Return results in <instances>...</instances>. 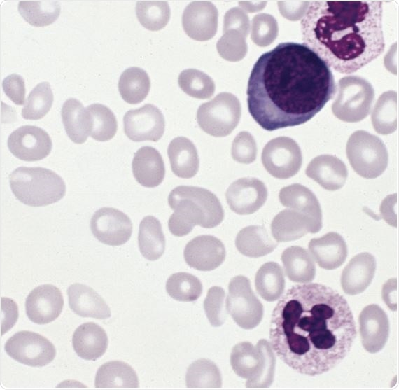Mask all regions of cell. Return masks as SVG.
<instances>
[{"mask_svg": "<svg viewBox=\"0 0 399 390\" xmlns=\"http://www.w3.org/2000/svg\"><path fill=\"white\" fill-rule=\"evenodd\" d=\"M135 12L141 25L150 31L164 28L171 15L169 5L164 1H139L136 4Z\"/></svg>", "mask_w": 399, "mask_h": 390, "instance_id": "40", "label": "cell"}, {"mask_svg": "<svg viewBox=\"0 0 399 390\" xmlns=\"http://www.w3.org/2000/svg\"><path fill=\"white\" fill-rule=\"evenodd\" d=\"M261 160L267 172L279 179L293 176L302 164L299 145L288 137H278L269 141L263 148Z\"/></svg>", "mask_w": 399, "mask_h": 390, "instance_id": "11", "label": "cell"}, {"mask_svg": "<svg viewBox=\"0 0 399 390\" xmlns=\"http://www.w3.org/2000/svg\"><path fill=\"white\" fill-rule=\"evenodd\" d=\"M183 255L190 267L200 271H211L223 263L226 251L218 238L203 235L195 237L186 244Z\"/></svg>", "mask_w": 399, "mask_h": 390, "instance_id": "19", "label": "cell"}, {"mask_svg": "<svg viewBox=\"0 0 399 390\" xmlns=\"http://www.w3.org/2000/svg\"><path fill=\"white\" fill-rule=\"evenodd\" d=\"M9 183L15 197L31 207L55 203L66 192L64 180L55 172L44 167H18L10 174Z\"/></svg>", "mask_w": 399, "mask_h": 390, "instance_id": "5", "label": "cell"}, {"mask_svg": "<svg viewBox=\"0 0 399 390\" xmlns=\"http://www.w3.org/2000/svg\"><path fill=\"white\" fill-rule=\"evenodd\" d=\"M225 197L232 211L239 215H248L264 205L267 198V189L258 179L241 178L230 185Z\"/></svg>", "mask_w": 399, "mask_h": 390, "instance_id": "16", "label": "cell"}, {"mask_svg": "<svg viewBox=\"0 0 399 390\" xmlns=\"http://www.w3.org/2000/svg\"><path fill=\"white\" fill-rule=\"evenodd\" d=\"M218 12L210 1H192L184 9L182 25L191 39L204 41L213 38L218 28Z\"/></svg>", "mask_w": 399, "mask_h": 390, "instance_id": "18", "label": "cell"}, {"mask_svg": "<svg viewBox=\"0 0 399 390\" xmlns=\"http://www.w3.org/2000/svg\"><path fill=\"white\" fill-rule=\"evenodd\" d=\"M241 104L230 92H220L211 100L200 106L197 121L206 133L216 137L229 135L239 124Z\"/></svg>", "mask_w": 399, "mask_h": 390, "instance_id": "9", "label": "cell"}, {"mask_svg": "<svg viewBox=\"0 0 399 390\" xmlns=\"http://www.w3.org/2000/svg\"><path fill=\"white\" fill-rule=\"evenodd\" d=\"M2 87L6 96L17 105H22L24 102L25 85L23 78L17 74L6 76Z\"/></svg>", "mask_w": 399, "mask_h": 390, "instance_id": "50", "label": "cell"}, {"mask_svg": "<svg viewBox=\"0 0 399 390\" xmlns=\"http://www.w3.org/2000/svg\"><path fill=\"white\" fill-rule=\"evenodd\" d=\"M382 298L392 310L396 309V281L395 279L388 280L384 284Z\"/></svg>", "mask_w": 399, "mask_h": 390, "instance_id": "53", "label": "cell"}, {"mask_svg": "<svg viewBox=\"0 0 399 390\" xmlns=\"http://www.w3.org/2000/svg\"><path fill=\"white\" fill-rule=\"evenodd\" d=\"M231 155L239 163L253 162L257 155V145L253 135L246 131L237 134L232 141Z\"/></svg>", "mask_w": 399, "mask_h": 390, "instance_id": "48", "label": "cell"}, {"mask_svg": "<svg viewBox=\"0 0 399 390\" xmlns=\"http://www.w3.org/2000/svg\"><path fill=\"white\" fill-rule=\"evenodd\" d=\"M150 87L147 72L137 67L125 69L118 81V90L122 98L131 104L141 102L148 95Z\"/></svg>", "mask_w": 399, "mask_h": 390, "instance_id": "36", "label": "cell"}, {"mask_svg": "<svg viewBox=\"0 0 399 390\" xmlns=\"http://www.w3.org/2000/svg\"><path fill=\"white\" fill-rule=\"evenodd\" d=\"M69 305L77 315L105 319L111 316V310L104 300L92 288L81 284H73L67 289Z\"/></svg>", "mask_w": 399, "mask_h": 390, "instance_id": "26", "label": "cell"}, {"mask_svg": "<svg viewBox=\"0 0 399 390\" xmlns=\"http://www.w3.org/2000/svg\"><path fill=\"white\" fill-rule=\"evenodd\" d=\"M337 91L328 65L303 43L284 42L262 54L248 81V109L264 130L304 124Z\"/></svg>", "mask_w": 399, "mask_h": 390, "instance_id": "2", "label": "cell"}, {"mask_svg": "<svg viewBox=\"0 0 399 390\" xmlns=\"http://www.w3.org/2000/svg\"><path fill=\"white\" fill-rule=\"evenodd\" d=\"M305 173L328 190L341 188L348 176V170L344 162L335 155L328 154L313 158L307 165Z\"/></svg>", "mask_w": 399, "mask_h": 390, "instance_id": "21", "label": "cell"}, {"mask_svg": "<svg viewBox=\"0 0 399 390\" xmlns=\"http://www.w3.org/2000/svg\"><path fill=\"white\" fill-rule=\"evenodd\" d=\"M235 246L241 254L258 258L272 253L276 248L277 243L264 226L249 225L239 232Z\"/></svg>", "mask_w": 399, "mask_h": 390, "instance_id": "31", "label": "cell"}, {"mask_svg": "<svg viewBox=\"0 0 399 390\" xmlns=\"http://www.w3.org/2000/svg\"><path fill=\"white\" fill-rule=\"evenodd\" d=\"M167 154L173 173L178 177L190 179L198 172L200 159L194 144L185 137L172 140Z\"/></svg>", "mask_w": 399, "mask_h": 390, "instance_id": "29", "label": "cell"}, {"mask_svg": "<svg viewBox=\"0 0 399 390\" xmlns=\"http://www.w3.org/2000/svg\"><path fill=\"white\" fill-rule=\"evenodd\" d=\"M255 286L257 292L265 300H277L283 295L285 288L281 267L275 262L263 264L255 274Z\"/></svg>", "mask_w": 399, "mask_h": 390, "instance_id": "35", "label": "cell"}, {"mask_svg": "<svg viewBox=\"0 0 399 390\" xmlns=\"http://www.w3.org/2000/svg\"><path fill=\"white\" fill-rule=\"evenodd\" d=\"M371 121L374 130L380 134H390L396 130L397 94L394 90L380 95L372 109Z\"/></svg>", "mask_w": 399, "mask_h": 390, "instance_id": "37", "label": "cell"}, {"mask_svg": "<svg viewBox=\"0 0 399 390\" xmlns=\"http://www.w3.org/2000/svg\"><path fill=\"white\" fill-rule=\"evenodd\" d=\"M91 117L90 136L99 141L111 139L117 131V120L113 111L106 106L94 103L86 107Z\"/></svg>", "mask_w": 399, "mask_h": 390, "instance_id": "42", "label": "cell"}, {"mask_svg": "<svg viewBox=\"0 0 399 390\" xmlns=\"http://www.w3.org/2000/svg\"><path fill=\"white\" fill-rule=\"evenodd\" d=\"M90 229L100 242L109 246H120L130 239L132 223L122 211L113 207H102L92 216Z\"/></svg>", "mask_w": 399, "mask_h": 390, "instance_id": "13", "label": "cell"}, {"mask_svg": "<svg viewBox=\"0 0 399 390\" xmlns=\"http://www.w3.org/2000/svg\"><path fill=\"white\" fill-rule=\"evenodd\" d=\"M178 83L185 93L197 99H209L215 92L213 79L204 72L195 69L181 71Z\"/></svg>", "mask_w": 399, "mask_h": 390, "instance_id": "44", "label": "cell"}, {"mask_svg": "<svg viewBox=\"0 0 399 390\" xmlns=\"http://www.w3.org/2000/svg\"><path fill=\"white\" fill-rule=\"evenodd\" d=\"M223 32L236 30L246 38L250 32V21L246 13L239 7H233L224 15Z\"/></svg>", "mask_w": 399, "mask_h": 390, "instance_id": "49", "label": "cell"}, {"mask_svg": "<svg viewBox=\"0 0 399 390\" xmlns=\"http://www.w3.org/2000/svg\"><path fill=\"white\" fill-rule=\"evenodd\" d=\"M168 203L174 211L169 217L168 227L176 237L188 235L195 225L216 227L225 216L216 195L201 187L177 186L170 192Z\"/></svg>", "mask_w": 399, "mask_h": 390, "instance_id": "4", "label": "cell"}, {"mask_svg": "<svg viewBox=\"0 0 399 390\" xmlns=\"http://www.w3.org/2000/svg\"><path fill=\"white\" fill-rule=\"evenodd\" d=\"M132 166L135 179L144 187L155 188L164 178V160L160 152L153 147H141L134 153Z\"/></svg>", "mask_w": 399, "mask_h": 390, "instance_id": "25", "label": "cell"}, {"mask_svg": "<svg viewBox=\"0 0 399 390\" xmlns=\"http://www.w3.org/2000/svg\"><path fill=\"white\" fill-rule=\"evenodd\" d=\"M64 305L61 291L54 285L43 284L34 288L27 295L25 310L33 323L47 324L60 314Z\"/></svg>", "mask_w": 399, "mask_h": 390, "instance_id": "17", "label": "cell"}, {"mask_svg": "<svg viewBox=\"0 0 399 390\" xmlns=\"http://www.w3.org/2000/svg\"><path fill=\"white\" fill-rule=\"evenodd\" d=\"M138 242L140 252L145 258L153 261L162 256L165 249V237L158 218L147 216L141 220Z\"/></svg>", "mask_w": 399, "mask_h": 390, "instance_id": "34", "label": "cell"}, {"mask_svg": "<svg viewBox=\"0 0 399 390\" xmlns=\"http://www.w3.org/2000/svg\"><path fill=\"white\" fill-rule=\"evenodd\" d=\"M166 291L176 300L193 302L202 295V284L197 277L190 273L178 272L167 279Z\"/></svg>", "mask_w": 399, "mask_h": 390, "instance_id": "41", "label": "cell"}, {"mask_svg": "<svg viewBox=\"0 0 399 390\" xmlns=\"http://www.w3.org/2000/svg\"><path fill=\"white\" fill-rule=\"evenodd\" d=\"M347 158L354 170L365 179H375L386 169L388 154L380 138L365 130H357L349 138Z\"/></svg>", "mask_w": 399, "mask_h": 390, "instance_id": "7", "label": "cell"}, {"mask_svg": "<svg viewBox=\"0 0 399 390\" xmlns=\"http://www.w3.org/2000/svg\"><path fill=\"white\" fill-rule=\"evenodd\" d=\"M226 310L241 328H255L262 321L263 306L253 293L249 279L242 275L233 277L228 286Z\"/></svg>", "mask_w": 399, "mask_h": 390, "instance_id": "10", "label": "cell"}, {"mask_svg": "<svg viewBox=\"0 0 399 390\" xmlns=\"http://www.w3.org/2000/svg\"><path fill=\"white\" fill-rule=\"evenodd\" d=\"M186 382L188 388H220L222 377L220 370L213 361L201 358L188 367Z\"/></svg>", "mask_w": 399, "mask_h": 390, "instance_id": "39", "label": "cell"}, {"mask_svg": "<svg viewBox=\"0 0 399 390\" xmlns=\"http://www.w3.org/2000/svg\"><path fill=\"white\" fill-rule=\"evenodd\" d=\"M374 98V88L366 79L358 76L343 77L338 81L332 111L342 121L357 123L369 115Z\"/></svg>", "mask_w": 399, "mask_h": 390, "instance_id": "8", "label": "cell"}, {"mask_svg": "<svg viewBox=\"0 0 399 390\" xmlns=\"http://www.w3.org/2000/svg\"><path fill=\"white\" fill-rule=\"evenodd\" d=\"M286 277L297 283L311 282L316 275V265L309 253L303 247L286 248L281 257Z\"/></svg>", "mask_w": 399, "mask_h": 390, "instance_id": "32", "label": "cell"}, {"mask_svg": "<svg viewBox=\"0 0 399 390\" xmlns=\"http://www.w3.org/2000/svg\"><path fill=\"white\" fill-rule=\"evenodd\" d=\"M266 1H240L239 4L246 12L254 13L262 10L266 6Z\"/></svg>", "mask_w": 399, "mask_h": 390, "instance_id": "55", "label": "cell"}, {"mask_svg": "<svg viewBox=\"0 0 399 390\" xmlns=\"http://www.w3.org/2000/svg\"><path fill=\"white\" fill-rule=\"evenodd\" d=\"M18 317V308L16 303L8 298H1V335L10 330Z\"/></svg>", "mask_w": 399, "mask_h": 390, "instance_id": "52", "label": "cell"}, {"mask_svg": "<svg viewBox=\"0 0 399 390\" xmlns=\"http://www.w3.org/2000/svg\"><path fill=\"white\" fill-rule=\"evenodd\" d=\"M382 1H312L301 21L304 44L329 67L349 74L381 55Z\"/></svg>", "mask_w": 399, "mask_h": 390, "instance_id": "3", "label": "cell"}, {"mask_svg": "<svg viewBox=\"0 0 399 390\" xmlns=\"http://www.w3.org/2000/svg\"><path fill=\"white\" fill-rule=\"evenodd\" d=\"M278 33L277 21L272 15L260 13L253 18L251 38L257 46H270L276 39Z\"/></svg>", "mask_w": 399, "mask_h": 390, "instance_id": "46", "label": "cell"}, {"mask_svg": "<svg viewBox=\"0 0 399 390\" xmlns=\"http://www.w3.org/2000/svg\"><path fill=\"white\" fill-rule=\"evenodd\" d=\"M96 388H137L138 377L134 370L120 361H111L102 365L97 371Z\"/></svg>", "mask_w": 399, "mask_h": 390, "instance_id": "33", "label": "cell"}, {"mask_svg": "<svg viewBox=\"0 0 399 390\" xmlns=\"http://www.w3.org/2000/svg\"><path fill=\"white\" fill-rule=\"evenodd\" d=\"M320 230L307 216L292 209L280 211L271 223L272 236L278 242L296 240L308 232L316 233Z\"/></svg>", "mask_w": 399, "mask_h": 390, "instance_id": "23", "label": "cell"}, {"mask_svg": "<svg viewBox=\"0 0 399 390\" xmlns=\"http://www.w3.org/2000/svg\"><path fill=\"white\" fill-rule=\"evenodd\" d=\"M4 349L14 360L32 367L48 365L56 354L50 341L37 333L29 330L15 333L5 343Z\"/></svg>", "mask_w": 399, "mask_h": 390, "instance_id": "12", "label": "cell"}, {"mask_svg": "<svg viewBox=\"0 0 399 390\" xmlns=\"http://www.w3.org/2000/svg\"><path fill=\"white\" fill-rule=\"evenodd\" d=\"M280 202L285 207L307 216L320 229L322 228V211L315 194L299 183H294L281 189Z\"/></svg>", "mask_w": 399, "mask_h": 390, "instance_id": "28", "label": "cell"}, {"mask_svg": "<svg viewBox=\"0 0 399 390\" xmlns=\"http://www.w3.org/2000/svg\"><path fill=\"white\" fill-rule=\"evenodd\" d=\"M7 144L15 157L29 162L45 158L52 149V140L48 134L34 125H23L12 132Z\"/></svg>", "mask_w": 399, "mask_h": 390, "instance_id": "15", "label": "cell"}, {"mask_svg": "<svg viewBox=\"0 0 399 390\" xmlns=\"http://www.w3.org/2000/svg\"><path fill=\"white\" fill-rule=\"evenodd\" d=\"M230 364L236 375L247 379L248 388H267L273 382L276 357L271 343L265 339L260 340L256 346L249 342L236 344Z\"/></svg>", "mask_w": 399, "mask_h": 390, "instance_id": "6", "label": "cell"}, {"mask_svg": "<svg viewBox=\"0 0 399 390\" xmlns=\"http://www.w3.org/2000/svg\"><path fill=\"white\" fill-rule=\"evenodd\" d=\"M359 332L364 349L371 354L385 346L389 335V321L385 312L376 304L363 309L358 317Z\"/></svg>", "mask_w": 399, "mask_h": 390, "instance_id": "20", "label": "cell"}, {"mask_svg": "<svg viewBox=\"0 0 399 390\" xmlns=\"http://www.w3.org/2000/svg\"><path fill=\"white\" fill-rule=\"evenodd\" d=\"M53 102V95L48 82L37 84L29 92L21 111L26 120H38L50 111Z\"/></svg>", "mask_w": 399, "mask_h": 390, "instance_id": "43", "label": "cell"}, {"mask_svg": "<svg viewBox=\"0 0 399 390\" xmlns=\"http://www.w3.org/2000/svg\"><path fill=\"white\" fill-rule=\"evenodd\" d=\"M62 120L69 139L76 144L84 143L90 134L91 117L80 101L66 99L61 109Z\"/></svg>", "mask_w": 399, "mask_h": 390, "instance_id": "30", "label": "cell"}, {"mask_svg": "<svg viewBox=\"0 0 399 390\" xmlns=\"http://www.w3.org/2000/svg\"><path fill=\"white\" fill-rule=\"evenodd\" d=\"M225 293L220 286H213L207 292L204 301V309L211 326L218 327L222 326L227 317V310L225 307L224 300Z\"/></svg>", "mask_w": 399, "mask_h": 390, "instance_id": "47", "label": "cell"}, {"mask_svg": "<svg viewBox=\"0 0 399 390\" xmlns=\"http://www.w3.org/2000/svg\"><path fill=\"white\" fill-rule=\"evenodd\" d=\"M123 124L126 136L134 141H158L165 128L162 113L151 104L127 111L123 117Z\"/></svg>", "mask_w": 399, "mask_h": 390, "instance_id": "14", "label": "cell"}, {"mask_svg": "<svg viewBox=\"0 0 399 390\" xmlns=\"http://www.w3.org/2000/svg\"><path fill=\"white\" fill-rule=\"evenodd\" d=\"M308 248L318 266L329 270L340 267L346 260L348 254L345 240L335 232L312 239Z\"/></svg>", "mask_w": 399, "mask_h": 390, "instance_id": "24", "label": "cell"}, {"mask_svg": "<svg viewBox=\"0 0 399 390\" xmlns=\"http://www.w3.org/2000/svg\"><path fill=\"white\" fill-rule=\"evenodd\" d=\"M356 335L345 298L317 283L290 287L272 315L270 338L274 351L302 375H319L335 368L350 351Z\"/></svg>", "mask_w": 399, "mask_h": 390, "instance_id": "1", "label": "cell"}, {"mask_svg": "<svg viewBox=\"0 0 399 390\" xmlns=\"http://www.w3.org/2000/svg\"><path fill=\"white\" fill-rule=\"evenodd\" d=\"M397 60L396 43H394L384 57V65L386 68L393 74H396Z\"/></svg>", "mask_w": 399, "mask_h": 390, "instance_id": "54", "label": "cell"}, {"mask_svg": "<svg viewBox=\"0 0 399 390\" xmlns=\"http://www.w3.org/2000/svg\"><path fill=\"white\" fill-rule=\"evenodd\" d=\"M108 344V336L105 330L93 322L80 325L72 337V346L75 352L85 360L95 361L102 356Z\"/></svg>", "mask_w": 399, "mask_h": 390, "instance_id": "27", "label": "cell"}, {"mask_svg": "<svg viewBox=\"0 0 399 390\" xmlns=\"http://www.w3.org/2000/svg\"><path fill=\"white\" fill-rule=\"evenodd\" d=\"M376 270V260L363 252L353 257L344 268L341 286L345 293L354 295L363 292L371 284Z\"/></svg>", "mask_w": 399, "mask_h": 390, "instance_id": "22", "label": "cell"}, {"mask_svg": "<svg viewBox=\"0 0 399 390\" xmlns=\"http://www.w3.org/2000/svg\"><path fill=\"white\" fill-rule=\"evenodd\" d=\"M18 11L24 20L32 26L43 27L53 23L60 13L57 1H21Z\"/></svg>", "mask_w": 399, "mask_h": 390, "instance_id": "38", "label": "cell"}, {"mask_svg": "<svg viewBox=\"0 0 399 390\" xmlns=\"http://www.w3.org/2000/svg\"><path fill=\"white\" fill-rule=\"evenodd\" d=\"M223 33L216 43L220 57L230 62L242 60L248 51L246 37L236 30H228Z\"/></svg>", "mask_w": 399, "mask_h": 390, "instance_id": "45", "label": "cell"}, {"mask_svg": "<svg viewBox=\"0 0 399 390\" xmlns=\"http://www.w3.org/2000/svg\"><path fill=\"white\" fill-rule=\"evenodd\" d=\"M310 5L309 1H279L277 2L281 15L290 21L302 19Z\"/></svg>", "mask_w": 399, "mask_h": 390, "instance_id": "51", "label": "cell"}]
</instances>
